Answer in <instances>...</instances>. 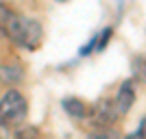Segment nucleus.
I'll return each instance as SVG.
<instances>
[{
  "label": "nucleus",
  "instance_id": "nucleus-1",
  "mask_svg": "<svg viewBox=\"0 0 146 139\" xmlns=\"http://www.w3.org/2000/svg\"><path fill=\"white\" fill-rule=\"evenodd\" d=\"M7 33L15 43L20 46H26V48H37L39 42H42V24L37 20H31V18H13L7 20Z\"/></svg>",
  "mask_w": 146,
  "mask_h": 139
},
{
  "label": "nucleus",
  "instance_id": "nucleus-2",
  "mask_svg": "<svg viewBox=\"0 0 146 139\" xmlns=\"http://www.w3.org/2000/svg\"><path fill=\"white\" fill-rule=\"evenodd\" d=\"M26 117V100L18 89H9L0 98V120L5 124H18Z\"/></svg>",
  "mask_w": 146,
  "mask_h": 139
},
{
  "label": "nucleus",
  "instance_id": "nucleus-3",
  "mask_svg": "<svg viewBox=\"0 0 146 139\" xmlns=\"http://www.w3.org/2000/svg\"><path fill=\"white\" fill-rule=\"evenodd\" d=\"M90 117H92V124H94V126H109V124H113V120L118 117V111L109 100H103V102L94 104Z\"/></svg>",
  "mask_w": 146,
  "mask_h": 139
},
{
  "label": "nucleus",
  "instance_id": "nucleus-4",
  "mask_svg": "<svg viewBox=\"0 0 146 139\" xmlns=\"http://www.w3.org/2000/svg\"><path fill=\"white\" fill-rule=\"evenodd\" d=\"M135 102V87L131 80H127V83L122 85L120 89H118V98H116V111L118 113H129V109L133 107Z\"/></svg>",
  "mask_w": 146,
  "mask_h": 139
},
{
  "label": "nucleus",
  "instance_id": "nucleus-5",
  "mask_svg": "<svg viewBox=\"0 0 146 139\" xmlns=\"http://www.w3.org/2000/svg\"><path fill=\"white\" fill-rule=\"evenodd\" d=\"M24 78V72L18 65H0V80L7 85H15Z\"/></svg>",
  "mask_w": 146,
  "mask_h": 139
},
{
  "label": "nucleus",
  "instance_id": "nucleus-6",
  "mask_svg": "<svg viewBox=\"0 0 146 139\" xmlns=\"http://www.w3.org/2000/svg\"><path fill=\"white\" fill-rule=\"evenodd\" d=\"M63 109H66V113L72 115V117H85L87 115L85 102H81L79 98H66V100H63Z\"/></svg>",
  "mask_w": 146,
  "mask_h": 139
},
{
  "label": "nucleus",
  "instance_id": "nucleus-7",
  "mask_svg": "<svg viewBox=\"0 0 146 139\" xmlns=\"http://www.w3.org/2000/svg\"><path fill=\"white\" fill-rule=\"evenodd\" d=\"M15 139H37V128L33 126H24L15 133Z\"/></svg>",
  "mask_w": 146,
  "mask_h": 139
},
{
  "label": "nucleus",
  "instance_id": "nucleus-8",
  "mask_svg": "<svg viewBox=\"0 0 146 139\" xmlns=\"http://www.w3.org/2000/svg\"><path fill=\"white\" fill-rule=\"evenodd\" d=\"M111 33H113L111 28H105L103 33H100V37L96 39V48L100 50V52H103V48L107 46V42H109V37H111Z\"/></svg>",
  "mask_w": 146,
  "mask_h": 139
},
{
  "label": "nucleus",
  "instance_id": "nucleus-9",
  "mask_svg": "<svg viewBox=\"0 0 146 139\" xmlns=\"http://www.w3.org/2000/svg\"><path fill=\"white\" fill-rule=\"evenodd\" d=\"M9 18H13V13H11V9H7L5 5H0V22H7Z\"/></svg>",
  "mask_w": 146,
  "mask_h": 139
},
{
  "label": "nucleus",
  "instance_id": "nucleus-10",
  "mask_svg": "<svg viewBox=\"0 0 146 139\" xmlns=\"http://www.w3.org/2000/svg\"><path fill=\"white\" fill-rule=\"evenodd\" d=\"M94 46H96V37H92V42L87 43V46H83V48H81V55H83V57H85V55H90Z\"/></svg>",
  "mask_w": 146,
  "mask_h": 139
},
{
  "label": "nucleus",
  "instance_id": "nucleus-11",
  "mask_svg": "<svg viewBox=\"0 0 146 139\" xmlns=\"http://www.w3.org/2000/svg\"><path fill=\"white\" fill-rule=\"evenodd\" d=\"M127 139H144V120L140 122V130H137V133H133V135H129Z\"/></svg>",
  "mask_w": 146,
  "mask_h": 139
},
{
  "label": "nucleus",
  "instance_id": "nucleus-12",
  "mask_svg": "<svg viewBox=\"0 0 146 139\" xmlns=\"http://www.w3.org/2000/svg\"><path fill=\"white\" fill-rule=\"evenodd\" d=\"M90 139H109V137H105V135H92Z\"/></svg>",
  "mask_w": 146,
  "mask_h": 139
},
{
  "label": "nucleus",
  "instance_id": "nucleus-13",
  "mask_svg": "<svg viewBox=\"0 0 146 139\" xmlns=\"http://www.w3.org/2000/svg\"><path fill=\"white\" fill-rule=\"evenodd\" d=\"M59 2H63V0H59Z\"/></svg>",
  "mask_w": 146,
  "mask_h": 139
}]
</instances>
